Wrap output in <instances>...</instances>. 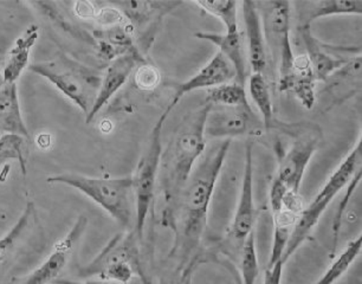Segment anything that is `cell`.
Here are the masks:
<instances>
[{
  "instance_id": "6da1fadb",
  "label": "cell",
  "mask_w": 362,
  "mask_h": 284,
  "mask_svg": "<svg viewBox=\"0 0 362 284\" xmlns=\"http://www.w3.org/2000/svg\"><path fill=\"white\" fill-rule=\"evenodd\" d=\"M230 146L231 140H223L205 155L189 177L173 212L163 222L170 224L175 232L170 257L177 259L184 268L191 261L189 257L197 252L206 231L211 201Z\"/></svg>"
},
{
  "instance_id": "7a4b0ae2",
  "label": "cell",
  "mask_w": 362,
  "mask_h": 284,
  "mask_svg": "<svg viewBox=\"0 0 362 284\" xmlns=\"http://www.w3.org/2000/svg\"><path fill=\"white\" fill-rule=\"evenodd\" d=\"M211 107L212 106L209 103H204L186 114L174 131L166 150L161 154L160 182L166 203V208L163 211V222L173 212L181 192L185 189L186 184L192 174L197 160L205 152V124Z\"/></svg>"
},
{
  "instance_id": "3957f363",
  "label": "cell",
  "mask_w": 362,
  "mask_h": 284,
  "mask_svg": "<svg viewBox=\"0 0 362 284\" xmlns=\"http://www.w3.org/2000/svg\"><path fill=\"white\" fill-rule=\"evenodd\" d=\"M47 182L76 189L108 212L122 227L131 229L133 226V211L135 208L132 175L119 178H98L78 173H61L47 177Z\"/></svg>"
},
{
  "instance_id": "277c9868",
  "label": "cell",
  "mask_w": 362,
  "mask_h": 284,
  "mask_svg": "<svg viewBox=\"0 0 362 284\" xmlns=\"http://www.w3.org/2000/svg\"><path fill=\"white\" fill-rule=\"evenodd\" d=\"M361 160L362 142L360 136L355 143L354 148L332 173L322 189H320L319 194H316L314 201L307 208H303V211L297 217L289 243L283 254V262L286 263V261L297 252V249L300 248V244L305 243V239L310 236V233L317 225L330 203L349 184L355 173L361 168Z\"/></svg>"
},
{
  "instance_id": "5b68a950",
  "label": "cell",
  "mask_w": 362,
  "mask_h": 284,
  "mask_svg": "<svg viewBox=\"0 0 362 284\" xmlns=\"http://www.w3.org/2000/svg\"><path fill=\"white\" fill-rule=\"evenodd\" d=\"M175 106L177 105L170 101L166 110H163V113L159 117V120L156 121L151 134L148 148L139 161L134 174L132 175L135 208L134 231L140 242H142L146 222L151 213V208L154 201L156 182L159 177L160 162H161V154H163L161 133H163V124Z\"/></svg>"
},
{
  "instance_id": "8992f818",
  "label": "cell",
  "mask_w": 362,
  "mask_h": 284,
  "mask_svg": "<svg viewBox=\"0 0 362 284\" xmlns=\"http://www.w3.org/2000/svg\"><path fill=\"white\" fill-rule=\"evenodd\" d=\"M256 6L261 16L265 44L279 70V91L286 93L296 59L290 40L291 4L289 1H256Z\"/></svg>"
},
{
  "instance_id": "52a82bcc",
  "label": "cell",
  "mask_w": 362,
  "mask_h": 284,
  "mask_svg": "<svg viewBox=\"0 0 362 284\" xmlns=\"http://www.w3.org/2000/svg\"><path fill=\"white\" fill-rule=\"evenodd\" d=\"M28 69L49 81L87 117L94 103V91L100 85H98V78H95L86 66L61 57L33 63Z\"/></svg>"
},
{
  "instance_id": "ba28073f",
  "label": "cell",
  "mask_w": 362,
  "mask_h": 284,
  "mask_svg": "<svg viewBox=\"0 0 362 284\" xmlns=\"http://www.w3.org/2000/svg\"><path fill=\"white\" fill-rule=\"evenodd\" d=\"M139 243L141 242L139 241L135 231L116 235L90 263L78 269V275L86 278L98 277L109 266L117 263H129L138 270L144 284H149L141 266Z\"/></svg>"
},
{
  "instance_id": "9c48e42d",
  "label": "cell",
  "mask_w": 362,
  "mask_h": 284,
  "mask_svg": "<svg viewBox=\"0 0 362 284\" xmlns=\"http://www.w3.org/2000/svg\"><path fill=\"white\" fill-rule=\"evenodd\" d=\"M254 146L252 138L245 142V159H244L243 180L239 194L238 205L232 220L228 238L232 243L238 245L240 250L247 237L254 231L256 223V208L254 201Z\"/></svg>"
},
{
  "instance_id": "30bf717a",
  "label": "cell",
  "mask_w": 362,
  "mask_h": 284,
  "mask_svg": "<svg viewBox=\"0 0 362 284\" xmlns=\"http://www.w3.org/2000/svg\"><path fill=\"white\" fill-rule=\"evenodd\" d=\"M300 40L305 47L316 82H323L330 73L344 66L355 56L361 55L358 47H335L323 43L312 32V26H298Z\"/></svg>"
},
{
  "instance_id": "8fae6325",
  "label": "cell",
  "mask_w": 362,
  "mask_h": 284,
  "mask_svg": "<svg viewBox=\"0 0 362 284\" xmlns=\"http://www.w3.org/2000/svg\"><path fill=\"white\" fill-rule=\"evenodd\" d=\"M259 129V120L251 106L238 108H225L211 110L207 114L205 124L206 138H242L257 134Z\"/></svg>"
},
{
  "instance_id": "7c38bea8",
  "label": "cell",
  "mask_w": 362,
  "mask_h": 284,
  "mask_svg": "<svg viewBox=\"0 0 362 284\" xmlns=\"http://www.w3.org/2000/svg\"><path fill=\"white\" fill-rule=\"evenodd\" d=\"M319 145V138L315 135L297 138L289 150H283L277 141L275 146L276 155L279 160V168L275 177L286 184L293 192H300V184L303 182L305 170L315 154Z\"/></svg>"
},
{
  "instance_id": "4fadbf2b",
  "label": "cell",
  "mask_w": 362,
  "mask_h": 284,
  "mask_svg": "<svg viewBox=\"0 0 362 284\" xmlns=\"http://www.w3.org/2000/svg\"><path fill=\"white\" fill-rule=\"evenodd\" d=\"M87 217H78L68 235L54 244V250L47 256V259L38 268L33 270L21 284L54 283L58 276L63 273V270L66 269L71 252L87 229Z\"/></svg>"
},
{
  "instance_id": "5bb4252c",
  "label": "cell",
  "mask_w": 362,
  "mask_h": 284,
  "mask_svg": "<svg viewBox=\"0 0 362 284\" xmlns=\"http://www.w3.org/2000/svg\"><path fill=\"white\" fill-rule=\"evenodd\" d=\"M141 61L144 62L138 50H133V52L119 56L109 63V66H107L105 71V76L102 78L100 88L95 96L90 112L86 117V122L88 124L94 120L95 117L103 107L108 105L109 101L112 99V96L124 87L138 66V63Z\"/></svg>"
},
{
  "instance_id": "9a60e30c",
  "label": "cell",
  "mask_w": 362,
  "mask_h": 284,
  "mask_svg": "<svg viewBox=\"0 0 362 284\" xmlns=\"http://www.w3.org/2000/svg\"><path fill=\"white\" fill-rule=\"evenodd\" d=\"M361 55L349 59L323 81L325 87L316 94V100L322 97L326 102V110H329L358 94L361 91Z\"/></svg>"
},
{
  "instance_id": "2e32d148",
  "label": "cell",
  "mask_w": 362,
  "mask_h": 284,
  "mask_svg": "<svg viewBox=\"0 0 362 284\" xmlns=\"http://www.w3.org/2000/svg\"><path fill=\"white\" fill-rule=\"evenodd\" d=\"M235 78V69L231 63L228 62L221 52H217L196 75H193L189 80L177 87L172 102L177 105V102L189 93L219 87L223 84L230 83Z\"/></svg>"
},
{
  "instance_id": "e0dca14e",
  "label": "cell",
  "mask_w": 362,
  "mask_h": 284,
  "mask_svg": "<svg viewBox=\"0 0 362 284\" xmlns=\"http://www.w3.org/2000/svg\"><path fill=\"white\" fill-rule=\"evenodd\" d=\"M242 6L244 29L247 40V59L251 71L252 73H263L268 64V56L261 16L256 6V1L245 0L242 3Z\"/></svg>"
},
{
  "instance_id": "ac0fdd59",
  "label": "cell",
  "mask_w": 362,
  "mask_h": 284,
  "mask_svg": "<svg viewBox=\"0 0 362 284\" xmlns=\"http://www.w3.org/2000/svg\"><path fill=\"white\" fill-rule=\"evenodd\" d=\"M194 36L199 40L214 44L219 49L221 55L231 63L235 73V82L245 85L247 82V57L243 49V40L239 31L235 32H206L200 31Z\"/></svg>"
},
{
  "instance_id": "d6986e66",
  "label": "cell",
  "mask_w": 362,
  "mask_h": 284,
  "mask_svg": "<svg viewBox=\"0 0 362 284\" xmlns=\"http://www.w3.org/2000/svg\"><path fill=\"white\" fill-rule=\"evenodd\" d=\"M0 133L21 135L30 140L29 129L23 119L17 83L0 88Z\"/></svg>"
},
{
  "instance_id": "ffe728a7",
  "label": "cell",
  "mask_w": 362,
  "mask_h": 284,
  "mask_svg": "<svg viewBox=\"0 0 362 284\" xmlns=\"http://www.w3.org/2000/svg\"><path fill=\"white\" fill-rule=\"evenodd\" d=\"M40 36V28L31 25L25 30L22 36L18 37L11 50L3 69L5 83H17L24 70L29 68L30 52L36 44Z\"/></svg>"
},
{
  "instance_id": "44dd1931",
  "label": "cell",
  "mask_w": 362,
  "mask_h": 284,
  "mask_svg": "<svg viewBox=\"0 0 362 284\" xmlns=\"http://www.w3.org/2000/svg\"><path fill=\"white\" fill-rule=\"evenodd\" d=\"M300 15V26H312L317 19L329 16H361V0H321L303 3Z\"/></svg>"
},
{
  "instance_id": "7402d4cb",
  "label": "cell",
  "mask_w": 362,
  "mask_h": 284,
  "mask_svg": "<svg viewBox=\"0 0 362 284\" xmlns=\"http://www.w3.org/2000/svg\"><path fill=\"white\" fill-rule=\"evenodd\" d=\"M315 76L307 55L296 56L295 71L286 93H291L302 106L312 110L316 103Z\"/></svg>"
},
{
  "instance_id": "603a6c76",
  "label": "cell",
  "mask_w": 362,
  "mask_h": 284,
  "mask_svg": "<svg viewBox=\"0 0 362 284\" xmlns=\"http://www.w3.org/2000/svg\"><path fill=\"white\" fill-rule=\"evenodd\" d=\"M37 210L33 201L26 204L22 215L8 232L0 238V266L8 262L16 250L22 244L36 223Z\"/></svg>"
},
{
  "instance_id": "cb8c5ba5",
  "label": "cell",
  "mask_w": 362,
  "mask_h": 284,
  "mask_svg": "<svg viewBox=\"0 0 362 284\" xmlns=\"http://www.w3.org/2000/svg\"><path fill=\"white\" fill-rule=\"evenodd\" d=\"M181 3H156V1H124L114 3V6H119V10L124 18L132 20L138 25L145 24L151 20L154 16H163L172 11L175 6Z\"/></svg>"
},
{
  "instance_id": "d4e9b609",
  "label": "cell",
  "mask_w": 362,
  "mask_h": 284,
  "mask_svg": "<svg viewBox=\"0 0 362 284\" xmlns=\"http://www.w3.org/2000/svg\"><path fill=\"white\" fill-rule=\"evenodd\" d=\"M297 217L298 215H295L293 212L286 211V210H282L279 213L274 215V239H272L268 268L274 266L279 259H282L286 245L289 243L290 236L293 232Z\"/></svg>"
},
{
  "instance_id": "484cf974",
  "label": "cell",
  "mask_w": 362,
  "mask_h": 284,
  "mask_svg": "<svg viewBox=\"0 0 362 284\" xmlns=\"http://www.w3.org/2000/svg\"><path fill=\"white\" fill-rule=\"evenodd\" d=\"M362 249V237L358 236L348 243L344 252L334 259L333 262L328 266L322 276L316 280L314 284H335L344 273H347L353 263L356 261Z\"/></svg>"
},
{
  "instance_id": "4316f807",
  "label": "cell",
  "mask_w": 362,
  "mask_h": 284,
  "mask_svg": "<svg viewBox=\"0 0 362 284\" xmlns=\"http://www.w3.org/2000/svg\"><path fill=\"white\" fill-rule=\"evenodd\" d=\"M249 91L252 101L261 114L265 131H270L274 124V105L268 82L263 73H251L249 78Z\"/></svg>"
},
{
  "instance_id": "83f0119b",
  "label": "cell",
  "mask_w": 362,
  "mask_h": 284,
  "mask_svg": "<svg viewBox=\"0 0 362 284\" xmlns=\"http://www.w3.org/2000/svg\"><path fill=\"white\" fill-rule=\"evenodd\" d=\"M205 103H209L212 107L221 106L225 108L250 106V103L247 101L245 87L237 82H230V83L209 89Z\"/></svg>"
},
{
  "instance_id": "f1b7e54d",
  "label": "cell",
  "mask_w": 362,
  "mask_h": 284,
  "mask_svg": "<svg viewBox=\"0 0 362 284\" xmlns=\"http://www.w3.org/2000/svg\"><path fill=\"white\" fill-rule=\"evenodd\" d=\"M29 140L21 135L1 133L0 134V161L17 160L23 175H26V166L29 162Z\"/></svg>"
},
{
  "instance_id": "f546056e",
  "label": "cell",
  "mask_w": 362,
  "mask_h": 284,
  "mask_svg": "<svg viewBox=\"0 0 362 284\" xmlns=\"http://www.w3.org/2000/svg\"><path fill=\"white\" fill-rule=\"evenodd\" d=\"M204 12L221 19L226 28V32L239 31L238 3L235 0H217V1H194Z\"/></svg>"
},
{
  "instance_id": "4dcf8cb0",
  "label": "cell",
  "mask_w": 362,
  "mask_h": 284,
  "mask_svg": "<svg viewBox=\"0 0 362 284\" xmlns=\"http://www.w3.org/2000/svg\"><path fill=\"white\" fill-rule=\"evenodd\" d=\"M239 266L243 284H256L259 273V266L254 231L247 237V239L244 241L242 248L239 250Z\"/></svg>"
},
{
  "instance_id": "1f68e13d",
  "label": "cell",
  "mask_w": 362,
  "mask_h": 284,
  "mask_svg": "<svg viewBox=\"0 0 362 284\" xmlns=\"http://www.w3.org/2000/svg\"><path fill=\"white\" fill-rule=\"evenodd\" d=\"M361 168L358 170L356 173H355L354 177L351 178V182L348 184L346 187V192H344V198L341 199L340 205H339V208H337V215H335V219H334L333 223V249H332V254L330 256L334 257L335 255V252L337 250V242H339V233H340V227H341V222H342V215H344V211H346V208H347L348 204H349V201H351V197H353V194H354L355 189H358V184L361 182Z\"/></svg>"
},
{
  "instance_id": "d6a6232c",
  "label": "cell",
  "mask_w": 362,
  "mask_h": 284,
  "mask_svg": "<svg viewBox=\"0 0 362 284\" xmlns=\"http://www.w3.org/2000/svg\"><path fill=\"white\" fill-rule=\"evenodd\" d=\"M160 73L152 64L140 66L135 73V84L139 89L151 91L159 84Z\"/></svg>"
},
{
  "instance_id": "836d02e7",
  "label": "cell",
  "mask_w": 362,
  "mask_h": 284,
  "mask_svg": "<svg viewBox=\"0 0 362 284\" xmlns=\"http://www.w3.org/2000/svg\"><path fill=\"white\" fill-rule=\"evenodd\" d=\"M289 189L286 187L284 182H281L277 177L272 180V187H270V194H269V199H270V208H272V215H277L283 210V201L286 197V192Z\"/></svg>"
},
{
  "instance_id": "e575fe53",
  "label": "cell",
  "mask_w": 362,
  "mask_h": 284,
  "mask_svg": "<svg viewBox=\"0 0 362 284\" xmlns=\"http://www.w3.org/2000/svg\"><path fill=\"white\" fill-rule=\"evenodd\" d=\"M284 264L286 263L283 262L282 259H279L274 266L268 268L265 271L264 283L263 284H281Z\"/></svg>"
},
{
  "instance_id": "d590c367",
  "label": "cell",
  "mask_w": 362,
  "mask_h": 284,
  "mask_svg": "<svg viewBox=\"0 0 362 284\" xmlns=\"http://www.w3.org/2000/svg\"><path fill=\"white\" fill-rule=\"evenodd\" d=\"M74 10L80 18L95 19V17L98 15L96 6L93 3H89V1H78L75 4Z\"/></svg>"
},
{
  "instance_id": "8d00e7d4",
  "label": "cell",
  "mask_w": 362,
  "mask_h": 284,
  "mask_svg": "<svg viewBox=\"0 0 362 284\" xmlns=\"http://www.w3.org/2000/svg\"><path fill=\"white\" fill-rule=\"evenodd\" d=\"M52 284H124L115 280H101V278H96V280H62V278H57Z\"/></svg>"
},
{
  "instance_id": "74e56055",
  "label": "cell",
  "mask_w": 362,
  "mask_h": 284,
  "mask_svg": "<svg viewBox=\"0 0 362 284\" xmlns=\"http://www.w3.org/2000/svg\"><path fill=\"white\" fill-rule=\"evenodd\" d=\"M197 263H198V256H194L185 266V280L184 284H192L193 273L197 268Z\"/></svg>"
},
{
  "instance_id": "f35d334b",
  "label": "cell",
  "mask_w": 362,
  "mask_h": 284,
  "mask_svg": "<svg viewBox=\"0 0 362 284\" xmlns=\"http://www.w3.org/2000/svg\"><path fill=\"white\" fill-rule=\"evenodd\" d=\"M184 280H185V268L181 270L180 275L179 276H174L172 278H166L160 282V284H184Z\"/></svg>"
},
{
  "instance_id": "ab89813d",
  "label": "cell",
  "mask_w": 362,
  "mask_h": 284,
  "mask_svg": "<svg viewBox=\"0 0 362 284\" xmlns=\"http://www.w3.org/2000/svg\"><path fill=\"white\" fill-rule=\"evenodd\" d=\"M5 84L4 77H3V73H0V88L3 87Z\"/></svg>"
},
{
  "instance_id": "60d3db41",
  "label": "cell",
  "mask_w": 362,
  "mask_h": 284,
  "mask_svg": "<svg viewBox=\"0 0 362 284\" xmlns=\"http://www.w3.org/2000/svg\"><path fill=\"white\" fill-rule=\"evenodd\" d=\"M3 164V161H0V165Z\"/></svg>"
},
{
  "instance_id": "b9f144b4",
  "label": "cell",
  "mask_w": 362,
  "mask_h": 284,
  "mask_svg": "<svg viewBox=\"0 0 362 284\" xmlns=\"http://www.w3.org/2000/svg\"><path fill=\"white\" fill-rule=\"evenodd\" d=\"M0 134H1V133H0Z\"/></svg>"
}]
</instances>
